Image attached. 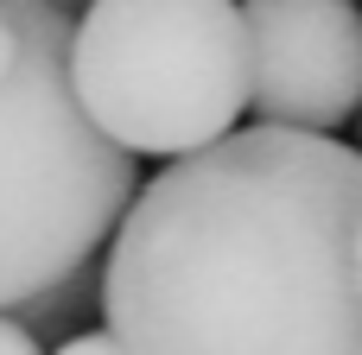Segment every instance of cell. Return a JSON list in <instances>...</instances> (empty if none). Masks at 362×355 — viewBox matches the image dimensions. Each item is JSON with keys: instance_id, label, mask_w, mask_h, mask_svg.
<instances>
[{"instance_id": "cell-10", "label": "cell", "mask_w": 362, "mask_h": 355, "mask_svg": "<svg viewBox=\"0 0 362 355\" xmlns=\"http://www.w3.org/2000/svg\"><path fill=\"white\" fill-rule=\"evenodd\" d=\"M356 286H362V235H356Z\"/></svg>"}, {"instance_id": "cell-1", "label": "cell", "mask_w": 362, "mask_h": 355, "mask_svg": "<svg viewBox=\"0 0 362 355\" xmlns=\"http://www.w3.org/2000/svg\"><path fill=\"white\" fill-rule=\"evenodd\" d=\"M356 235V146L235 127L134 191L102 254V324L127 355H362Z\"/></svg>"}, {"instance_id": "cell-2", "label": "cell", "mask_w": 362, "mask_h": 355, "mask_svg": "<svg viewBox=\"0 0 362 355\" xmlns=\"http://www.w3.org/2000/svg\"><path fill=\"white\" fill-rule=\"evenodd\" d=\"M70 32L76 13L38 0L25 57L0 89V311L89 267L140 191V152L76 102Z\"/></svg>"}, {"instance_id": "cell-6", "label": "cell", "mask_w": 362, "mask_h": 355, "mask_svg": "<svg viewBox=\"0 0 362 355\" xmlns=\"http://www.w3.org/2000/svg\"><path fill=\"white\" fill-rule=\"evenodd\" d=\"M32 6H38V0H0V89L13 83L19 57H25V38H32Z\"/></svg>"}, {"instance_id": "cell-7", "label": "cell", "mask_w": 362, "mask_h": 355, "mask_svg": "<svg viewBox=\"0 0 362 355\" xmlns=\"http://www.w3.org/2000/svg\"><path fill=\"white\" fill-rule=\"evenodd\" d=\"M0 355H45V337L19 311H0Z\"/></svg>"}, {"instance_id": "cell-5", "label": "cell", "mask_w": 362, "mask_h": 355, "mask_svg": "<svg viewBox=\"0 0 362 355\" xmlns=\"http://www.w3.org/2000/svg\"><path fill=\"white\" fill-rule=\"evenodd\" d=\"M89 311H102V254H95L89 267H76L70 279H57V286H45L38 299L19 305V318H25L38 337H76V324H83Z\"/></svg>"}, {"instance_id": "cell-4", "label": "cell", "mask_w": 362, "mask_h": 355, "mask_svg": "<svg viewBox=\"0 0 362 355\" xmlns=\"http://www.w3.org/2000/svg\"><path fill=\"white\" fill-rule=\"evenodd\" d=\"M248 108L274 127L337 133L362 108V6L356 0H242Z\"/></svg>"}, {"instance_id": "cell-9", "label": "cell", "mask_w": 362, "mask_h": 355, "mask_svg": "<svg viewBox=\"0 0 362 355\" xmlns=\"http://www.w3.org/2000/svg\"><path fill=\"white\" fill-rule=\"evenodd\" d=\"M45 6H64V13H76V6H89V0H45Z\"/></svg>"}, {"instance_id": "cell-8", "label": "cell", "mask_w": 362, "mask_h": 355, "mask_svg": "<svg viewBox=\"0 0 362 355\" xmlns=\"http://www.w3.org/2000/svg\"><path fill=\"white\" fill-rule=\"evenodd\" d=\"M51 355H127V349H121V337L102 324V330H76V337H64Z\"/></svg>"}, {"instance_id": "cell-3", "label": "cell", "mask_w": 362, "mask_h": 355, "mask_svg": "<svg viewBox=\"0 0 362 355\" xmlns=\"http://www.w3.org/2000/svg\"><path fill=\"white\" fill-rule=\"evenodd\" d=\"M70 83L127 152H204L248 108V19L235 0H89L70 32Z\"/></svg>"}]
</instances>
